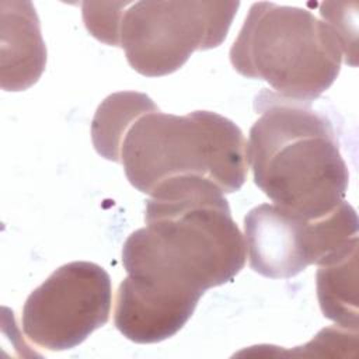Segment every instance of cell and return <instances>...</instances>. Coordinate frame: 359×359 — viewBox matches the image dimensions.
Masks as SVG:
<instances>
[{"mask_svg":"<svg viewBox=\"0 0 359 359\" xmlns=\"http://www.w3.org/2000/svg\"><path fill=\"white\" fill-rule=\"evenodd\" d=\"M144 222L122 248L125 282L165 303L195 310L208 289L233 280L245 264V240L224 192L208 178L157 185Z\"/></svg>","mask_w":359,"mask_h":359,"instance_id":"6da1fadb","label":"cell"},{"mask_svg":"<svg viewBox=\"0 0 359 359\" xmlns=\"http://www.w3.org/2000/svg\"><path fill=\"white\" fill-rule=\"evenodd\" d=\"M247 158L255 185L278 206L318 219L345 201L349 171L334 123L311 102L262 88Z\"/></svg>","mask_w":359,"mask_h":359,"instance_id":"7a4b0ae2","label":"cell"},{"mask_svg":"<svg viewBox=\"0 0 359 359\" xmlns=\"http://www.w3.org/2000/svg\"><path fill=\"white\" fill-rule=\"evenodd\" d=\"M121 163L129 182L147 195L181 175L208 178L231 194L247 178V142L233 121L216 112L172 115L158 109L130 126L121 146Z\"/></svg>","mask_w":359,"mask_h":359,"instance_id":"3957f363","label":"cell"},{"mask_svg":"<svg viewBox=\"0 0 359 359\" xmlns=\"http://www.w3.org/2000/svg\"><path fill=\"white\" fill-rule=\"evenodd\" d=\"M241 76L265 80L278 95L313 102L335 81L342 50L331 31L309 10L254 3L230 49Z\"/></svg>","mask_w":359,"mask_h":359,"instance_id":"277c9868","label":"cell"},{"mask_svg":"<svg viewBox=\"0 0 359 359\" xmlns=\"http://www.w3.org/2000/svg\"><path fill=\"white\" fill-rule=\"evenodd\" d=\"M240 1H123L112 46L147 77L174 73L195 50L217 48Z\"/></svg>","mask_w":359,"mask_h":359,"instance_id":"5b68a950","label":"cell"},{"mask_svg":"<svg viewBox=\"0 0 359 359\" xmlns=\"http://www.w3.org/2000/svg\"><path fill=\"white\" fill-rule=\"evenodd\" d=\"M244 236L251 269L265 278L287 279L356 237L358 216L346 201L318 219L262 203L245 215Z\"/></svg>","mask_w":359,"mask_h":359,"instance_id":"8992f818","label":"cell"},{"mask_svg":"<svg viewBox=\"0 0 359 359\" xmlns=\"http://www.w3.org/2000/svg\"><path fill=\"white\" fill-rule=\"evenodd\" d=\"M111 303V278L102 266L69 262L28 296L22 307V330L39 348L72 349L108 323Z\"/></svg>","mask_w":359,"mask_h":359,"instance_id":"52a82bcc","label":"cell"},{"mask_svg":"<svg viewBox=\"0 0 359 359\" xmlns=\"http://www.w3.org/2000/svg\"><path fill=\"white\" fill-rule=\"evenodd\" d=\"M1 88L22 91L38 81L46 48L31 1H1Z\"/></svg>","mask_w":359,"mask_h":359,"instance_id":"ba28073f","label":"cell"},{"mask_svg":"<svg viewBox=\"0 0 359 359\" xmlns=\"http://www.w3.org/2000/svg\"><path fill=\"white\" fill-rule=\"evenodd\" d=\"M358 237L318 264L317 296L324 317L358 328Z\"/></svg>","mask_w":359,"mask_h":359,"instance_id":"9c48e42d","label":"cell"},{"mask_svg":"<svg viewBox=\"0 0 359 359\" xmlns=\"http://www.w3.org/2000/svg\"><path fill=\"white\" fill-rule=\"evenodd\" d=\"M158 111L143 93L121 91L108 95L97 108L91 122V139L97 153L121 163V146L130 126L143 115Z\"/></svg>","mask_w":359,"mask_h":359,"instance_id":"30bf717a","label":"cell"},{"mask_svg":"<svg viewBox=\"0 0 359 359\" xmlns=\"http://www.w3.org/2000/svg\"><path fill=\"white\" fill-rule=\"evenodd\" d=\"M352 3L341 1H325L320 6V14L324 18V22L334 32L345 63L356 66V20L358 11L356 7L351 11Z\"/></svg>","mask_w":359,"mask_h":359,"instance_id":"8fae6325","label":"cell"}]
</instances>
